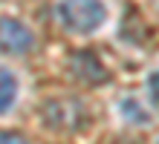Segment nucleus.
<instances>
[{"label": "nucleus", "mask_w": 159, "mask_h": 144, "mask_svg": "<svg viewBox=\"0 0 159 144\" xmlns=\"http://www.w3.org/2000/svg\"><path fill=\"white\" fill-rule=\"evenodd\" d=\"M32 46H35V35L29 26H23L15 17H0V49L20 55V52H29Z\"/></svg>", "instance_id": "2"}, {"label": "nucleus", "mask_w": 159, "mask_h": 144, "mask_svg": "<svg viewBox=\"0 0 159 144\" xmlns=\"http://www.w3.org/2000/svg\"><path fill=\"white\" fill-rule=\"evenodd\" d=\"M0 144H29L20 133H0Z\"/></svg>", "instance_id": "5"}, {"label": "nucleus", "mask_w": 159, "mask_h": 144, "mask_svg": "<svg viewBox=\"0 0 159 144\" xmlns=\"http://www.w3.org/2000/svg\"><path fill=\"white\" fill-rule=\"evenodd\" d=\"M61 20L72 32H96L104 23L107 9L101 0H61Z\"/></svg>", "instance_id": "1"}, {"label": "nucleus", "mask_w": 159, "mask_h": 144, "mask_svg": "<svg viewBox=\"0 0 159 144\" xmlns=\"http://www.w3.org/2000/svg\"><path fill=\"white\" fill-rule=\"evenodd\" d=\"M15 95H17V81H15V75L0 66V112H6L9 107H12Z\"/></svg>", "instance_id": "4"}, {"label": "nucleus", "mask_w": 159, "mask_h": 144, "mask_svg": "<svg viewBox=\"0 0 159 144\" xmlns=\"http://www.w3.org/2000/svg\"><path fill=\"white\" fill-rule=\"evenodd\" d=\"M151 92H153V98L159 101V72L151 75Z\"/></svg>", "instance_id": "6"}, {"label": "nucleus", "mask_w": 159, "mask_h": 144, "mask_svg": "<svg viewBox=\"0 0 159 144\" xmlns=\"http://www.w3.org/2000/svg\"><path fill=\"white\" fill-rule=\"evenodd\" d=\"M70 66H72V72H75L84 84H104L110 78L107 69H104V63H101L93 52H87V49L72 55L70 58Z\"/></svg>", "instance_id": "3"}]
</instances>
